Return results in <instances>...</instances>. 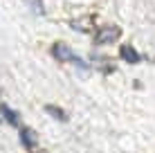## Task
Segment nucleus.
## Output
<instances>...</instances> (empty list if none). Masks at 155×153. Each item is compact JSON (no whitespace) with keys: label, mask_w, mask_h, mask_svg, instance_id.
I'll list each match as a JSON object with an SVG mask.
<instances>
[{"label":"nucleus","mask_w":155,"mask_h":153,"mask_svg":"<svg viewBox=\"0 0 155 153\" xmlns=\"http://www.w3.org/2000/svg\"><path fill=\"white\" fill-rule=\"evenodd\" d=\"M50 52H52V59H56L58 63H74V65H79V68H83V70H85V63L72 52L70 45H65V43L58 41V43H54L50 47Z\"/></svg>","instance_id":"obj_1"},{"label":"nucleus","mask_w":155,"mask_h":153,"mask_svg":"<svg viewBox=\"0 0 155 153\" xmlns=\"http://www.w3.org/2000/svg\"><path fill=\"white\" fill-rule=\"evenodd\" d=\"M18 142H20V146H23L27 153L38 149V135H36V131L29 128V126H25V124L18 128Z\"/></svg>","instance_id":"obj_2"},{"label":"nucleus","mask_w":155,"mask_h":153,"mask_svg":"<svg viewBox=\"0 0 155 153\" xmlns=\"http://www.w3.org/2000/svg\"><path fill=\"white\" fill-rule=\"evenodd\" d=\"M121 36V29L117 25H106V27H99L97 34H94V45H110L115 43Z\"/></svg>","instance_id":"obj_3"},{"label":"nucleus","mask_w":155,"mask_h":153,"mask_svg":"<svg viewBox=\"0 0 155 153\" xmlns=\"http://www.w3.org/2000/svg\"><path fill=\"white\" fill-rule=\"evenodd\" d=\"M0 117H2V122L7 126H12V128H20V126H23L20 113L14 110L12 106H7V104H0Z\"/></svg>","instance_id":"obj_4"},{"label":"nucleus","mask_w":155,"mask_h":153,"mask_svg":"<svg viewBox=\"0 0 155 153\" xmlns=\"http://www.w3.org/2000/svg\"><path fill=\"white\" fill-rule=\"evenodd\" d=\"M119 56H121V61H124V63H130V65H137V63L142 61V54L133 45H128V43H124L119 47Z\"/></svg>","instance_id":"obj_5"},{"label":"nucleus","mask_w":155,"mask_h":153,"mask_svg":"<svg viewBox=\"0 0 155 153\" xmlns=\"http://www.w3.org/2000/svg\"><path fill=\"white\" fill-rule=\"evenodd\" d=\"M45 113L50 115V117H54L56 122H61V124H65L68 119H70V115H68L61 106H56V104H45Z\"/></svg>","instance_id":"obj_6"},{"label":"nucleus","mask_w":155,"mask_h":153,"mask_svg":"<svg viewBox=\"0 0 155 153\" xmlns=\"http://www.w3.org/2000/svg\"><path fill=\"white\" fill-rule=\"evenodd\" d=\"M31 153H50V151H45V149H36V151H31Z\"/></svg>","instance_id":"obj_7"}]
</instances>
